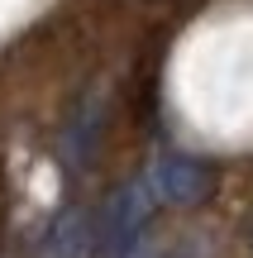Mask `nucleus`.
Instances as JSON below:
<instances>
[{
    "instance_id": "f257e3e1",
    "label": "nucleus",
    "mask_w": 253,
    "mask_h": 258,
    "mask_svg": "<svg viewBox=\"0 0 253 258\" xmlns=\"http://www.w3.org/2000/svg\"><path fill=\"white\" fill-rule=\"evenodd\" d=\"M139 182H143V191H148L153 206L158 201L162 206H196L201 196L210 191V172L196 167L191 158H158Z\"/></svg>"
},
{
    "instance_id": "7ed1b4c3",
    "label": "nucleus",
    "mask_w": 253,
    "mask_h": 258,
    "mask_svg": "<svg viewBox=\"0 0 253 258\" xmlns=\"http://www.w3.org/2000/svg\"><path fill=\"white\" fill-rule=\"evenodd\" d=\"M91 253V225H86L81 211H62L48 230L43 258H86Z\"/></svg>"
},
{
    "instance_id": "20e7f679",
    "label": "nucleus",
    "mask_w": 253,
    "mask_h": 258,
    "mask_svg": "<svg viewBox=\"0 0 253 258\" xmlns=\"http://www.w3.org/2000/svg\"><path fill=\"white\" fill-rule=\"evenodd\" d=\"M124 258H191V253L177 249V244H134Z\"/></svg>"
},
{
    "instance_id": "f03ea898",
    "label": "nucleus",
    "mask_w": 253,
    "mask_h": 258,
    "mask_svg": "<svg viewBox=\"0 0 253 258\" xmlns=\"http://www.w3.org/2000/svg\"><path fill=\"white\" fill-rule=\"evenodd\" d=\"M148 211H153V201H148V191H143V182H129L124 191H115V201L105 206V215H101V244H105V253L110 258H124L139 244V230H143V220H148Z\"/></svg>"
}]
</instances>
